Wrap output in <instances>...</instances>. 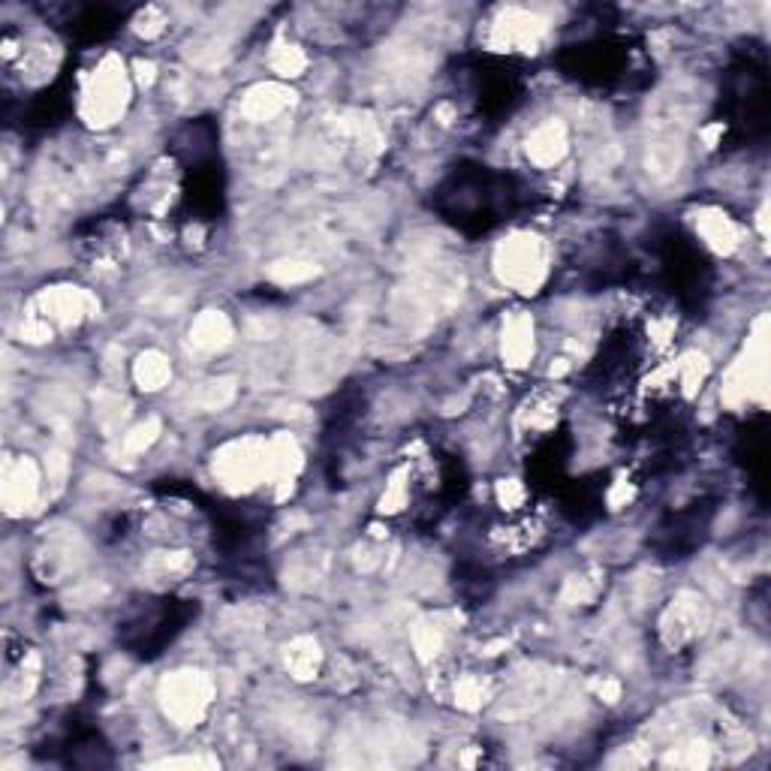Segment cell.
Returning a JSON list of instances; mask_svg holds the SVG:
<instances>
[{
    "label": "cell",
    "instance_id": "obj_4",
    "mask_svg": "<svg viewBox=\"0 0 771 771\" xmlns=\"http://www.w3.org/2000/svg\"><path fill=\"white\" fill-rule=\"evenodd\" d=\"M166 705L178 714V717H196L205 705V687L199 678H193L187 672V678H175L172 687L166 684Z\"/></svg>",
    "mask_w": 771,
    "mask_h": 771
},
{
    "label": "cell",
    "instance_id": "obj_7",
    "mask_svg": "<svg viewBox=\"0 0 771 771\" xmlns=\"http://www.w3.org/2000/svg\"><path fill=\"white\" fill-rule=\"evenodd\" d=\"M136 380L142 389H160L169 380V362L157 353H148L136 365Z\"/></svg>",
    "mask_w": 771,
    "mask_h": 771
},
{
    "label": "cell",
    "instance_id": "obj_5",
    "mask_svg": "<svg viewBox=\"0 0 771 771\" xmlns=\"http://www.w3.org/2000/svg\"><path fill=\"white\" fill-rule=\"evenodd\" d=\"M37 491V473L28 461H19L16 467H7V482H4V494H7V506L19 509L25 503H31Z\"/></svg>",
    "mask_w": 771,
    "mask_h": 771
},
{
    "label": "cell",
    "instance_id": "obj_6",
    "mask_svg": "<svg viewBox=\"0 0 771 771\" xmlns=\"http://www.w3.org/2000/svg\"><path fill=\"white\" fill-rule=\"evenodd\" d=\"M528 154L540 163V166H549V163H558L561 154H564V130L549 124L543 130L534 133V139L528 142Z\"/></svg>",
    "mask_w": 771,
    "mask_h": 771
},
{
    "label": "cell",
    "instance_id": "obj_2",
    "mask_svg": "<svg viewBox=\"0 0 771 771\" xmlns=\"http://www.w3.org/2000/svg\"><path fill=\"white\" fill-rule=\"evenodd\" d=\"M546 22L525 10H503L497 22H491L488 43L500 52H534V46L543 40Z\"/></svg>",
    "mask_w": 771,
    "mask_h": 771
},
{
    "label": "cell",
    "instance_id": "obj_8",
    "mask_svg": "<svg viewBox=\"0 0 771 771\" xmlns=\"http://www.w3.org/2000/svg\"><path fill=\"white\" fill-rule=\"evenodd\" d=\"M272 67H275V73H281V76H299L302 67H305V55H302L299 49L284 46V49H278V55L272 58Z\"/></svg>",
    "mask_w": 771,
    "mask_h": 771
},
{
    "label": "cell",
    "instance_id": "obj_3",
    "mask_svg": "<svg viewBox=\"0 0 771 771\" xmlns=\"http://www.w3.org/2000/svg\"><path fill=\"white\" fill-rule=\"evenodd\" d=\"M497 266L503 281H509L512 287H537L543 275V250L537 238L522 235L506 241L497 253Z\"/></svg>",
    "mask_w": 771,
    "mask_h": 771
},
{
    "label": "cell",
    "instance_id": "obj_1",
    "mask_svg": "<svg viewBox=\"0 0 771 771\" xmlns=\"http://www.w3.org/2000/svg\"><path fill=\"white\" fill-rule=\"evenodd\" d=\"M127 94H130V88H127L124 64L115 61V58H106V61L94 70V76H91V82H88V88H85L82 112H85V118H88L91 124H112V121L124 112Z\"/></svg>",
    "mask_w": 771,
    "mask_h": 771
}]
</instances>
